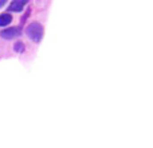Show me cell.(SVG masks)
<instances>
[{
  "mask_svg": "<svg viewBox=\"0 0 153 148\" xmlns=\"http://www.w3.org/2000/svg\"><path fill=\"white\" fill-rule=\"evenodd\" d=\"M26 34L28 35L30 39L35 40V42H39L43 37V27L40 23H31L28 27L26 28Z\"/></svg>",
  "mask_w": 153,
  "mask_h": 148,
  "instance_id": "6da1fadb",
  "label": "cell"
},
{
  "mask_svg": "<svg viewBox=\"0 0 153 148\" xmlns=\"http://www.w3.org/2000/svg\"><path fill=\"white\" fill-rule=\"evenodd\" d=\"M4 39H13V38H18L20 35V28L19 27H10V28H5L0 32Z\"/></svg>",
  "mask_w": 153,
  "mask_h": 148,
  "instance_id": "7a4b0ae2",
  "label": "cell"
},
{
  "mask_svg": "<svg viewBox=\"0 0 153 148\" xmlns=\"http://www.w3.org/2000/svg\"><path fill=\"white\" fill-rule=\"evenodd\" d=\"M26 5V1H12L10 4L8 11H15V12H20L23 10V7Z\"/></svg>",
  "mask_w": 153,
  "mask_h": 148,
  "instance_id": "3957f363",
  "label": "cell"
},
{
  "mask_svg": "<svg viewBox=\"0 0 153 148\" xmlns=\"http://www.w3.org/2000/svg\"><path fill=\"white\" fill-rule=\"evenodd\" d=\"M12 22V16L11 13L4 12V13H0V26H7Z\"/></svg>",
  "mask_w": 153,
  "mask_h": 148,
  "instance_id": "277c9868",
  "label": "cell"
},
{
  "mask_svg": "<svg viewBox=\"0 0 153 148\" xmlns=\"http://www.w3.org/2000/svg\"><path fill=\"white\" fill-rule=\"evenodd\" d=\"M16 50H18V51H22V50H23V49H24V46H23V43H22V42H18V45H16Z\"/></svg>",
  "mask_w": 153,
  "mask_h": 148,
  "instance_id": "5b68a950",
  "label": "cell"
}]
</instances>
